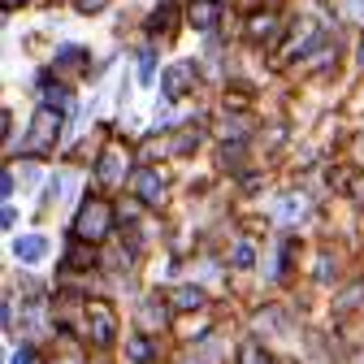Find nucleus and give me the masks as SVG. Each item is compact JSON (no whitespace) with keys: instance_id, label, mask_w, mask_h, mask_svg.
Returning a JSON list of instances; mask_svg holds the SVG:
<instances>
[{"instance_id":"nucleus-21","label":"nucleus","mask_w":364,"mask_h":364,"mask_svg":"<svg viewBox=\"0 0 364 364\" xmlns=\"http://www.w3.org/2000/svg\"><path fill=\"white\" fill-rule=\"evenodd\" d=\"M273 31V18H252V35L260 39V35H269Z\"/></svg>"},{"instance_id":"nucleus-3","label":"nucleus","mask_w":364,"mask_h":364,"mask_svg":"<svg viewBox=\"0 0 364 364\" xmlns=\"http://www.w3.org/2000/svg\"><path fill=\"white\" fill-rule=\"evenodd\" d=\"M57 126H61V109L43 105V109L35 113V126H31V148H53V139H57Z\"/></svg>"},{"instance_id":"nucleus-18","label":"nucleus","mask_w":364,"mask_h":364,"mask_svg":"<svg viewBox=\"0 0 364 364\" xmlns=\"http://www.w3.org/2000/svg\"><path fill=\"white\" fill-rule=\"evenodd\" d=\"M105 5H109V0H74V9H78V14H100Z\"/></svg>"},{"instance_id":"nucleus-4","label":"nucleus","mask_w":364,"mask_h":364,"mask_svg":"<svg viewBox=\"0 0 364 364\" xmlns=\"http://www.w3.org/2000/svg\"><path fill=\"white\" fill-rule=\"evenodd\" d=\"M304 217H308V200L295 196V191L273 204V221H282V225H295V221H304Z\"/></svg>"},{"instance_id":"nucleus-24","label":"nucleus","mask_w":364,"mask_h":364,"mask_svg":"<svg viewBox=\"0 0 364 364\" xmlns=\"http://www.w3.org/2000/svg\"><path fill=\"white\" fill-rule=\"evenodd\" d=\"M5 5H9V9H14V5H22V0H5Z\"/></svg>"},{"instance_id":"nucleus-1","label":"nucleus","mask_w":364,"mask_h":364,"mask_svg":"<svg viewBox=\"0 0 364 364\" xmlns=\"http://www.w3.org/2000/svg\"><path fill=\"white\" fill-rule=\"evenodd\" d=\"M109 204H100V200H87L82 208H78V221H74V235L78 239H91V243H100L105 235H109Z\"/></svg>"},{"instance_id":"nucleus-8","label":"nucleus","mask_w":364,"mask_h":364,"mask_svg":"<svg viewBox=\"0 0 364 364\" xmlns=\"http://www.w3.org/2000/svg\"><path fill=\"white\" fill-rule=\"evenodd\" d=\"M217 18H221L217 0H191V22H196L200 31H213V26H217Z\"/></svg>"},{"instance_id":"nucleus-23","label":"nucleus","mask_w":364,"mask_h":364,"mask_svg":"<svg viewBox=\"0 0 364 364\" xmlns=\"http://www.w3.org/2000/svg\"><path fill=\"white\" fill-rule=\"evenodd\" d=\"M360 65H364V39H360Z\"/></svg>"},{"instance_id":"nucleus-13","label":"nucleus","mask_w":364,"mask_h":364,"mask_svg":"<svg viewBox=\"0 0 364 364\" xmlns=\"http://www.w3.org/2000/svg\"><path fill=\"white\" fill-rule=\"evenodd\" d=\"M217 360H221V351H217V343H204V351H200V355L191 351V355H187V360H182V364H217Z\"/></svg>"},{"instance_id":"nucleus-17","label":"nucleus","mask_w":364,"mask_h":364,"mask_svg":"<svg viewBox=\"0 0 364 364\" xmlns=\"http://www.w3.org/2000/svg\"><path fill=\"white\" fill-rule=\"evenodd\" d=\"M9 364H39V355H35V347H18Z\"/></svg>"},{"instance_id":"nucleus-2","label":"nucleus","mask_w":364,"mask_h":364,"mask_svg":"<svg viewBox=\"0 0 364 364\" xmlns=\"http://www.w3.org/2000/svg\"><path fill=\"white\" fill-rule=\"evenodd\" d=\"M87 334H91V343H96V347H113L117 326H113V312L105 304H87Z\"/></svg>"},{"instance_id":"nucleus-15","label":"nucleus","mask_w":364,"mask_h":364,"mask_svg":"<svg viewBox=\"0 0 364 364\" xmlns=\"http://www.w3.org/2000/svg\"><path fill=\"white\" fill-rule=\"evenodd\" d=\"M252 260H256V247H252V243H239V247H235V256H230V264H235V269H247Z\"/></svg>"},{"instance_id":"nucleus-6","label":"nucleus","mask_w":364,"mask_h":364,"mask_svg":"<svg viewBox=\"0 0 364 364\" xmlns=\"http://www.w3.org/2000/svg\"><path fill=\"white\" fill-rule=\"evenodd\" d=\"M191 82H196V65H187V61L173 65V70L165 74V96H169V100H178V96H182V91H187Z\"/></svg>"},{"instance_id":"nucleus-19","label":"nucleus","mask_w":364,"mask_h":364,"mask_svg":"<svg viewBox=\"0 0 364 364\" xmlns=\"http://www.w3.org/2000/svg\"><path fill=\"white\" fill-rule=\"evenodd\" d=\"M144 326H165V312H161L156 304H148V308H144Z\"/></svg>"},{"instance_id":"nucleus-20","label":"nucleus","mask_w":364,"mask_h":364,"mask_svg":"<svg viewBox=\"0 0 364 364\" xmlns=\"http://www.w3.org/2000/svg\"><path fill=\"white\" fill-rule=\"evenodd\" d=\"M130 355H134V360L144 364V360H152V347H148L144 338H134V343H130Z\"/></svg>"},{"instance_id":"nucleus-16","label":"nucleus","mask_w":364,"mask_h":364,"mask_svg":"<svg viewBox=\"0 0 364 364\" xmlns=\"http://www.w3.org/2000/svg\"><path fill=\"white\" fill-rule=\"evenodd\" d=\"M43 100H48L53 109H65V105H70V96H65L61 87H53V82H43Z\"/></svg>"},{"instance_id":"nucleus-14","label":"nucleus","mask_w":364,"mask_h":364,"mask_svg":"<svg viewBox=\"0 0 364 364\" xmlns=\"http://www.w3.org/2000/svg\"><path fill=\"white\" fill-rule=\"evenodd\" d=\"M173 304H178V308H200V304H204V295H200L196 287H182V291L173 295Z\"/></svg>"},{"instance_id":"nucleus-22","label":"nucleus","mask_w":364,"mask_h":364,"mask_svg":"<svg viewBox=\"0 0 364 364\" xmlns=\"http://www.w3.org/2000/svg\"><path fill=\"white\" fill-rule=\"evenodd\" d=\"M347 18H355V22H364V0H347Z\"/></svg>"},{"instance_id":"nucleus-25","label":"nucleus","mask_w":364,"mask_h":364,"mask_svg":"<svg viewBox=\"0 0 364 364\" xmlns=\"http://www.w3.org/2000/svg\"><path fill=\"white\" fill-rule=\"evenodd\" d=\"M65 364H78V360H65Z\"/></svg>"},{"instance_id":"nucleus-10","label":"nucleus","mask_w":364,"mask_h":364,"mask_svg":"<svg viewBox=\"0 0 364 364\" xmlns=\"http://www.w3.org/2000/svg\"><path fill=\"white\" fill-rule=\"evenodd\" d=\"M139 196H144V200H161V178H156L152 169L139 173Z\"/></svg>"},{"instance_id":"nucleus-7","label":"nucleus","mask_w":364,"mask_h":364,"mask_svg":"<svg viewBox=\"0 0 364 364\" xmlns=\"http://www.w3.org/2000/svg\"><path fill=\"white\" fill-rule=\"evenodd\" d=\"M122 169H126V152H122V148H109V152L100 156V165H96L100 182H122Z\"/></svg>"},{"instance_id":"nucleus-5","label":"nucleus","mask_w":364,"mask_h":364,"mask_svg":"<svg viewBox=\"0 0 364 364\" xmlns=\"http://www.w3.org/2000/svg\"><path fill=\"white\" fill-rule=\"evenodd\" d=\"M14 256H18L22 264H39L43 256H48V239H43V235H22V239L14 243Z\"/></svg>"},{"instance_id":"nucleus-9","label":"nucleus","mask_w":364,"mask_h":364,"mask_svg":"<svg viewBox=\"0 0 364 364\" xmlns=\"http://www.w3.org/2000/svg\"><path fill=\"white\" fill-rule=\"evenodd\" d=\"M39 173H43V169H39L35 161H26V165H14V178L22 182V191H35V187H39Z\"/></svg>"},{"instance_id":"nucleus-11","label":"nucleus","mask_w":364,"mask_h":364,"mask_svg":"<svg viewBox=\"0 0 364 364\" xmlns=\"http://www.w3.org/2000/svg\"><path fill=\"white\" fill-rule=\"evenodd\" d=\"M152 78H156V53L144 48L139 53V82H152Z\"/></svg>"},{"instance_id":"nucleus-12","label":"nucleus","mask_w":364,"mask_h":364,"mask_svg":"<svg viewBox=\"0 0 364 364\" xmlns=\"http://www.w3.org/2000/svg\"><path fill=\"white\" fill-rule=\"evenodd\" d=\"M239 364H269V355H264V347H260V343H243Z\"/></svg>"}]
</instances>
